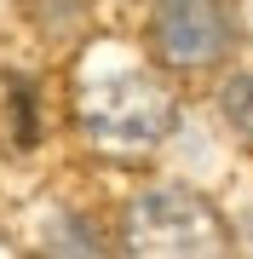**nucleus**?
Instances as JSON below:
<instances>
[{
    "instance_id": "obj_3",
    "label": "nucleus",
    "mask_w": 253,
    "mask_h": 259,
    "mask_svg": "<svg viewBox=\"0 0 253 259\" xmlns=\"http://www.w3.org/2000/svg\"><path fill=\"white\" fill-rule=\"evenodd\" d=\"M230 47V18L219 0H161L156 6V52L178 69H201Z\"/></svg>"
},
{
    "instance_id": "obj_4",
    "label": "nucleus",
    "mask_w": 253,
    "mask_h": 259,
    "mask_svg": "<svg viewBox=\"0 0 253 259\" xmlns=\"http://www.w3.org/2000/svg\"><path fill=\"white\" fill-rule=\"evenodd\" d=\"M225 115L253 139V75H236V81L225 87Z\"/></svg>"
},
{
    "instance_id": "obj_2",
    "label": "nucleus",
    "mask_w": 253,
    "mask_h": 259,
    "mask_svg": "<svg viewBox=\"0 0 253 259\" xmlns=\"http://www.w3.org/2000/svg\"><path fill=\"white\" fill-rule=\"evenodd\" d=\"M127 248L132 253H219L225 231H219V213L196 190H150L127 213Z\"/></svg>"
},
{
    "instance_id": "obj_1",
    "label": "nucleus",
    "mask_w": 253,
    "mask_h": 259,
    "mask_svg": "<svg viewBox=\"0 0 253 259\" xmlns=\"http://www.w3.org/2000/svg\"><path fill=\"white\" fill-rule=\"evenodd\" d=\"M81 121L104 144H156L173 127V98L161 93L150 75L121 69V75H104V81H86Z\"/></svg>"
}]
</instances>
